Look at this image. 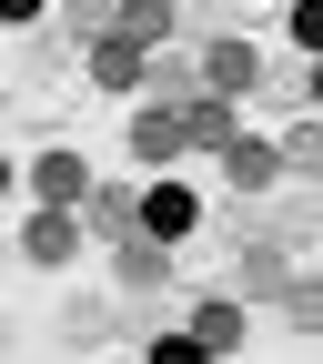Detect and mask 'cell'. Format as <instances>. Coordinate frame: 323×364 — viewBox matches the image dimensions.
I'll return each instance as SVG.
<instances>
[{
  "label": "cell",
  "instance_id": "8",
  "mask_svg": "<svg viewBox=\"0 0 323 364\" xmlns=\"http://www.w3.org/2000/svg\"><path fill=\"white\" fill-rule=\"evenodd\" d=\"M121 41H142V51H152V41L172 31V0H121V21H111Z\"/></svg>",
  "mask_w": 323,
  "mask_h": 364
},
{
  "label": "cell",
  "instance_id": "12",
  "mask_svg": "<svg viewBox=\"0 0 323 364\" xmlns=\"http://www.w3.org/2000/svg\"><path fill=\"white\" fill-rule=\"evenodd\" d=\"M293 41H303V51H323V0H293Z\"/></svg>",
  "mask_w": 323,
  "mask_h": 364
},
{
  "label": "cell",
  "instance_id": "2",
  "mask_svg": "<svg viewBox=\"0 0 323 364\" xmlns=\"http://www.w3.org/2000/svg\"><path fill=\"white\" fill-rule=\"evenodd\" d=\"M142 233H152V243L192 233V193H182V182H152V193H142Z\"/></svg>",
  "mask_w": 323,
  "mask_h": 364
},
{
  "label": "cell",
  "instance_id": "5",
  "mask_svg": "<svg viewBox=\"0 0 323 364\" xmlns=\"http://www.w3.org/2000/svg\"><path fill=\"white\" fill-rule=\"evenodd\" d=\"M273 162H283L273 142H243V132H233V142H222V172H233L243 193H263V182H273Z\"/></svg>",
  "mask_w": 323,
  "mask_h": 364
},
{
  "label": "cell",
  "instance_id": "9",
  "mask_svg": "<svg viewBox=\"0 0 323 364\" xmlns=\"http://www.w3.org/2000/svg\"><path fill=\"white\" fill-rule=\"evenodd\" d=\"M202 81H212V91H253V51H243V41H212Z\"/></svg>",
  "mask_w": 323,
  "mask_h": 364
},
{
  "label": "cell",
  "instance_id": "15",
  "mask_svg": "<svg viewBox=\"0 0 323 364\" xmlns=\"http://www.w3.org/2000/svg\"><path fill=\"white\" fill-rule=\"evenodd\" d=\"M0 193H11V162H0Z\"/></svg>",
  "mask_w": 323,
  "mask_h": 364
},
{
  "label": "cell",
  "instance_id": "3",
  "mask_svg": "<svg viewBox=\"0 0 323 364\" xmlns=\"http://www.w3.org/2000/svg\"><path fill=\"white\" fill-rule=\"evenodd\" d=\"M21 253H31V263H71V253H81V233H71V213L51 203V213H40L31 233H21Z\"/></svg>",
  "mask_w": 323,
  "mask_h": 364
},
{
  "label": "cell",
  "instance_id": "13",
  "mask_svg": "<svg viewBox=\"0 0 323 364\" xmlns=\"http://www.w3.org/2000/svg\"><path fill=\"white\" fill-rule=\"evenodd\" d=\"M31 11H40V0H0V21H31Z\"/></svg>",
  "mask_w": 323,
  "mask_h": 364
},
{
  "label": "cell",
  "instance_id": "14",
  "mask_svg": "<svg viewBox=\"0 0 323 364\" xmlns=\"http://www.w3.org/2000/svg\"><path fill=\"white\" fill-rule=\"evenodd\" d=\"M313 102H323V51H313Z\"/></svg>",
  "mask_w": 323,
  "mask_h": 364
},
{
  "label": "cell",
  "instance_id": "1",
  "mask_svg": "<svg viewBox=\"0 0 323 364\" xmlns=\"http://www.w3.org/2000/svg\"><path fill=\"white\" fill-rule=\"evenodd\" d=\"M182 132H192L202 152H222V142H233L243 122H233V102H222V91H192V102H182Z\"/></svg>",
  "mask_w": 323,
  "mask_h": 364
},
{
  "label": "cell",
  "instance_id": "6",
  "mask_svg": "<svg viewBox=\"0 0 323 364\" xmlns=\"http://www.w3.org/2000/svg\"><path fill=\"white\" fill-rule=\"evenodd\" d=\"M182 142H192V132H182V112H142V122H131V152H152V162H172Z\"/></svg>",
  "mask_w": 323,
  "mask_h": 364
},
{
  "label": "cell",
  "instance_id": "4",
  "mask_svg": "<svg viewBox=\"0 0 323 364\" xmlns=\"http://www.w3.org/2000/svg\"><path fill=\"white\" fill-rule=\"evenodd\" d=\"M142 71H152V61H142V41H121V31L102 41V51H91V81H111V91H131Z\"/></svg>",
  "mask_w": 323,
  "mask_h": 364
},
{
  "label": "cell",
  "instance_id": "7",
  "mask_svg": "<svg viewBox=\"0 0 323 364\" xmlns=\"http://www.w3.org/2000/svg\"><path fill=\"white\" fill-rule=\"evenodd\" d=\"M31 193H40V203H71V193H81V152H40V162H31Z\"/></svg>",
  "mask_w": 323,
  "mask_h": 364
},
{
  "label": "cell",
  "instance_id": "10",
  "mask_svg": "<svg viewBox=\"0 0 323 364\" xmlns=\"http://www.w3.org/2000/svg\"><path fill=\"white\" fill-rule=\"evenodd\" d=\"M192 334H202V354H233V344H243V304H202Z\"/></svg>",
  "mask_w": 323,
  "mask_h": 364
},
{
  "label": "cell",
  "instance_id": "11",
  "mask_svg": "<svg viewBox=\"0 0 323 364\" xmlns=\"http://www.w3.org/2000/svg\"><path fill=\"white\" fill-rule=\"evenodd\" d=\"M121 284H131V294L162 284V243H131V253H121Z\"/></svg>",
  "mask_w": 323,
  "mask_h": 364
}]
</instances>
